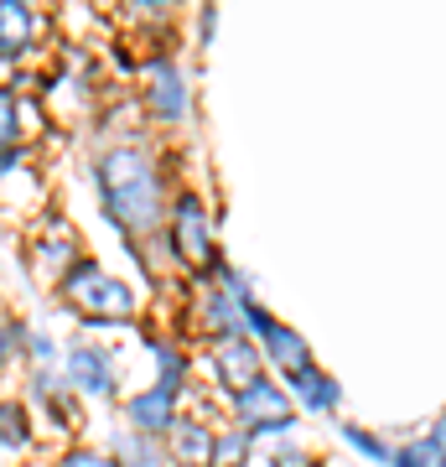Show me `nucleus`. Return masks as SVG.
I'll return each mask as SVG.
<instances>
[{"label":"nucleus","instance_id":"19","mask_svg":"<svg viewBox=\"0 0 446 467\" xmlns=\"http://www.w3.org/2000/svg\"><path fill=\"white\" fill-rule=\"evenodd\" d=\"M395 467H446V451L436 447V436H415L405 447H395Z\"/></svg>","mask_w":446,"mask_h":467},{"label":"nucleus","instance_id":"14","mask_svg":"<svg viewBox=\"0 0 446 467\" xmlns=\"http://www.w3.org/2000/svg\"><path fill=\"white\" fill-rule=\"evenodd\" d=\"M150 358H156V384L171 389V395H182L187 379H192V358H187L182 343H171V337H146Z\"/></svg>","mask_w":446,"mask_h":467},{"label":"nucleus","instance_id":"24","mask_svg":"<svg viewBox=\"0 0 446 467\" xmlns=\"http://www.w3.org/2000/svg\"><path fill=\"white\" fill-rule=\"evenodd\" d=\"M26 353L36 358V368H47L52 358H57V343H52L47 333H32V343H26Z\"/></svg>","mask_w":446,"mask_h":467},{"label":"nucleus","instance_id":"23","mask_svg":"<svg viewBox=\"0 0 446 467\" xmlns=\"http://www.w3.org/2000/svg\"><path fill=\"white\" fill-rule=\"evenodd\" d=\"M306 462H316L306 447H296V441H281V447L270 451V467H306Z\"/></svg>","mask_w":446,"mask_h":467},{"label":"nucleus","instance_id":"21","mask_svg":"<svg viewBox=\"0 0 446 467\" xmlns=\"http://www.w3.org/2000/svg\"><path fill=\"white\" fill-rule=\"evenodd\" d=\"M57 467H119L115 451H99V447H73L57 457Z\"/></svg>","mask_w":446,"mask_h":467},{"label":"nucleus","instance_id":"9","mask_svg":"<svg viewBox=\"0 0 446 467\" xmlns=\"http://www.w3.org/2000/svg\"><path fill=\"white\" fill-rule=\"evenodd\" d=\"M177 400H182V395H171V389H161V384H150V389H140V395L125 400V426L140 431V436H171L177 426H182Z\"/></svg>","mask_w":446,"mask_h":467},{"label":"nucleus","instance_id":"20","mask_svg":"<svg viewBox=\"0 0 446 467\" xmlns=\"http://www.w3.org/2000/svg\"><path fill=\"white\" fill-rule=\"evenodd\" d=\"M21 99H16V88H5V94H0V146L11 150L16 146V135H21Z\"/></svg>","mask_w":446,"mask_h":467},{"label":"nucleus","instance_id":"22","mask_svg":"<svg viewBox=\"0 0 446 467\" xmlns=\"http://www.w3.org/2000/svg\"><path fill=\"white\" fill-rule=\"evenodd\" d=\"M26 343H32V333H26V327H21L16 317H5V337H0V358H5V364H16V353L26 348Z\"/></svg>","mask_w":446,"mask_h":467},{"label":"nucleus","instance_id":"8","mask_svg":"<svg viewBox=\"0 0 446 467\" xmlns=\"http://www.w3.org/2000/svg\"><path fill=\"white\" fill-rule=\"evenodd\" d=\"M254 296V291H229V285H213V291H202L198 296V322L202 333L213 337H249V312L244 301Z\"/></svg>","mask_w":446,"mask_h":467},{"label":"nucleus","instance_id":"4","mask_svg":"<svg viewBox=\"0 0 446 467\" xmlns=\"http://www.w3.org/2000/svg\"><path fill=\"white\" fill-rule=\"evenodd\" d=\"M166 234H171V254H177V265L187 275H198V281H213V270L223 265V254L213 244V218L202 208L198 192H177L171 198V218H166Z\"/></svg>","mask_w":446,"mask_h":467},{"label":"nucleus","instance_id":"5","mask_svg":"<svg viewBox=\"0 0 446 467\" xmlns=\"http://www.w3.org/2000/svg\"><path fill=\"white\" fill-rule=\"evenodd\" d=\"M140 84H146V109L161 125H182L187 119V73L177 67L171 52H150L146 63H140Z\"/></svg>","mask_w":446,"mask_h":467},{"label":"nucleus","instance_id":"27","mask_svg":"<svg viewBox=\"0 0 446 467\" xmlns=\"http://www.w3.org/2000/svg\"><path fill=\"white\" fill-rule=\"evenodd\" d=\"M306 467H322V462H306Z\"/></svg>","mask_w":446,"mask_h":467},{"label":"nucleus","instance_id":"12","mask_svg":"<svg viewBox=\"0 0 446 467\" xmlns=\"http://www.w3.org/2000/svg\"><path fill=\"white\" fill-rule=\"evenodd\" d=\"M32 42H36V11L21 5V0H5L0 5V57H5V67L16 63Z\"/></svg>","mask_w":446,"mask_h":467},{"label":"nucleus","instance_id":"10","mask_svg":"<svg viewBox=\"0 0 446 467\" xmlns=\"http://www.w3.org/2000/svg\"><path fill=\"white\" fill-rule=\"evenodd\" d=\"M285 389H291V395H296V405L301 410H312V416H332V410H337V405H343V384L332 379L327 368H301V374H291V379H285Z\"/></svg>","mask_w":446,"mask_h":467},{"label":"nucleus","instance_id":"3","mask_svg":"<svg viewBox=\"0 0 446 467\" xmlns=\"http://www.w3.org/2000/svg\"><path fill=\"white\" fill-rule=\"evenodd\" d=\"M229 400V416L239 431H249L254 441H291L301 426L296 416V395L285 389V384L275 379H260V384H249V389H239V395H223Z\"/></svg>","mask_w":446,"mask_h":467},{"label":"nucleus","instance_id":"15","mask_svg":"<svg viewBox=\"0 0 446 467\" xmlns=\"http://www.w3.org/2000/svg\"><path fill=\"white\" fill-rule=\"evenodd\" d=\"M109 451L119 457V467H166V462H171L156 436H140V431H130V426L115 436V447H109Z\"/></svg>","mask_w":446,"mask_h":467},{"label":"nucleus","instance_id":"1","mask_svg":"<svg viewBox=\"0 0 446 467\" xmlns=\"http://www.w3.org/2000/svg\"><path fill=\"white\" fill-rule=\"evenodd\" d=\"M94 182H99V202L104 218L115 223L125 239H150L171 218V202H166L161 171H156V156L146 146H109L94 161Z\"/></svg>","mask_w":446,"mask_h":467},{"label":"nucleus","instance_id":"7","mask_svg":"<svg viewBox=\"0 0 446 467\" xmlns=\"http://www.w3.org/2000/svg\"><path fill=\"white\" fill-rule=\"evenodd\" d=\"M213 374L223 395H239L249 384L264 379V348H254L249 337H218L213 343Z\"/></svg>","mask_w":446,"mask_h":467},{"label":"nucleus","instance_id":"2","mask_svg":"<svg viewBox=\"0 0 446 467\" xmlns=\"http://www.w3.org/2000/svg\"><path fill=\"white\" fill-rule=\"evenodd\" d=\"M57 291H63V301L88 322V327H125V322H135V291L125 281H115V275H109L99 260H88V254L73 265V275H67Z\"/></svg>","mask_w":446,"mask_h":467},{"label":"nucleus","instance_id":"11","mask_svg":"<svg viewBox=\"0 0 446 467\" xmlns=\"http://www.w3.org/2000/svg\"><path fill=\"white\" fill-rule=\"evenodd\" d=\"M260 348H264V358L281 368L285 379H291V374H301V368H312V343H306L296 327H285V322H275V327L260 337Z\"/></svg>","mask_w":446,"mask_h":467},{"label":"nucleus","instance_id":"25","mask_svg":"<svg viewBox=\"0 0 446 467\" xmlns=\"http://www.w3.org/2000/svg\"><path fill=\"white\" fill-rule=\"evenodd\" d=\"M213 21H218V11H213V5H202V11H198V32L213 36Z\"/></svg>","mask_w":446,"mask_h":467},{"label":"nucleus","instance_id":"16","mask_svg":"<svg viewBox=\"0 0 446 467\" xmlns=\"http://www.w3.org/2000/svg\"><path fill=\"white\" fill-rule=\"evenodd\" d=\"M337 436H343V441L358 451V457H368L374 467H395V447H389L379 431H364L358 420H337Z\"/></svg>","mask_w":446,"mask_h":467},{"label":"nucleus","instance_id":"18","mask_svg":"<svg viewBox=\"0 0 446 467\" xmlns=\"http://www.w3.org/2000/svg\"><path fill=\"white\" fill-rule=\"evenodd\" d=\"M249 451H254V436L229 426L218 431V447H213V467H249Z\"/></svg>","mask_w":446,"mask_h":467},{"label":"nucleus","instance_id":"6","mask_svg":"<svg viewBox=\"0 0 446 467\" xmlns=\"http://www.w3.org/2000/svg\"><path fill=\"white\" fill-rule=\"evenodd\" d=\"M63 379L78 389V395H88V400H115V358L99 348V343H73L63 358Z\"/></svg>","mask_w":446,"mask_h":467},{"label":"nucleus","instance_id":"13","mask_svg":"<svg viewBox=\"0 0 446 467\" xmlns=\"http://www.w3.org/2000/svg\"><path fill=\"white\" fill-rule=\"evenodd\" d=\"M213 447H218V431H208L202 420H182L177 431L166 436L171 462H182V467H213Z\"/></svg>","mask_w":446,"mask_h":467},{"label":"nucleus","instance_id":"17","mask_svg":"<svg viewBox=\"0 0 446 467\" xmlns=\"http://www.w3.org/2000/svg\"><path fill=\"white\" fill-rule=\"evenodd\" d=\"M0 441H5V451H26L32 447V416H26V405L21 400L0 405Z\"/></svg>","mask_w":446,"mask_h":467},{"label":"nucleus","instance_id":"26","mask_svg":"<svg viewBox=\"0 0 446 467\" xmlns=\"http://www.w3.org/2000/svg\"><path fill=\"white\" fill-rule=\"evenodd\" d=\"M430 436H436V447L446 451V410H441V416H436V426H430Z\"/></svg>","mask_w":446,"mask_h":467}]
</instances>
